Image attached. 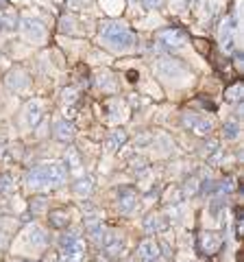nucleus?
Returning <instances> with one entry per match:
<instances>
[{
    "label": "nucleus",
    "mask_w": 244,
    "mask_h": 262,
    "mask_svg": "<svg viewBox=\"0 0 244 262\" xmlns=\"http://www.w3.org/2000/svg\"><path fill=\"white\" fill-rule=\"evenodd\" d=\"M127 142V134L125 131H113V134L109 136V142H107V146H109V151H116V149H120L122 144Z\"/></svg>",
    "instance_id": "nucleus-16"
},
{
    "label": "nucleus",
    "mask_w": 244,
    "mask_h": 262,
    "mask_svg": "<svg viewBox=\"0 0 244 262\" xmlns=\"http://www.w3.org/2000/svg\"><path fill=\"white\" fill-rule=\"evenodd\" d=\"M153 72L164 79V81H179V79H185V70L183 66L179 61H173V59H157L153 63Z\"/></svg>",
    "instance_id": "nucleus-2"
},
{
    "label": "nucleus",
    "mask_w": 244,
    "mask_h": 262,
    "mask_svg": "<svg viewBox=\"0 0 244 262\" xmlns=\"http://www.w3.org/2000/svg\"><path fill=\"white\" fill-rule=\"evenodd\" d=\"M27 184L29 188H44L48 186V175H46V166H37L33 170H29V175H27Z\"/></svg>",
    "instance_id": "nucleus-9"
},
{
    "label": "nucleus",
    "mask_w": 244,
    "mask_h": 262,
    "mask_svg": "<svg viewBox=\"0 0 244 262\" xmlns=\"http://www.w3.org/2000/svg\"><path fill=\"white\" fill-rule=\"evenodd\" d=\"M238 134H240V125L238 122H227L225 125V138H229V140H233V138H238Z\"/></svg>",
    "instance_id": "nucleus-20"
},
{
    "label": "nucleus",
    "mask_w": 244,
    "mask_h": 262,
    "mask_svg": "<svg viewBox=\"0 0 244 262\" xmlns=\"http://www.w3.org/2000/svg\"><path fill=\"white\" fill-rule=\"evenodd\" d=\"M203 149H205V151H203L205 155H211V153H214V151L218 149V142H216V140H209V144H205Z\"/></svg>",
    "instance_id": "nucleus-29"
},
{
    "label": "nucleus",
    "mask_w": 244,
    "mask_h": 262,
    "mask_svg": "<svg viewBox=\"0 0 244 262\" xmlns=\"http://www.w3.org/2000/svg\"><path fill=\"white\" fill-rule=\"evenodd\" d=\"M75 94H77L75 90H66V92H63V101H66V103L70 101V103H72V101H75V98H77Z\"/></svg>",
    "instance_id": "nucleus-30"
},
{
    "label": "nucleus",
    "mask_w": 244,
    "mask_h": 262,
    "mask_svg": "<svg viewBox=\"0 0 244 262\" xmlns=\"http://www.w3.org/2000/svg\"><path fill=\"white\" fill-rule=\"evenodd\" d=\"M144 227H146V232H164L168 227V219L161 214H153L144 221Z\"/></svg>",
    "instance_id": "nucleus-13"
},
{
    "label": "nucleus",
    "mask_w": 244,
    "mask_h": 262,
    "mask_svg": "<svg viewBox=\"0 0 244 262\" xmlns=\"http://www.w3.org/2000/svg\"><path fill=\"white\" fill-rule=\"evenodd\" d=\"M199 182H197V179H188V182H185V186H183V192L185 194H194V192H197V186Z\"/></svg>",
    "instance_id": "nucleus-25"
},
{
    "label": "nucleus",
    "mask_w": 244,
    "mask_h": 262,
    "mask_svg": "<svg viewBox=\"0 0 244 262\" xmlns=\"http://www.w3.org/2000/svg\"><path fill=\"white\" fill-rule=\"evenodd\" d=\"M63 258H66V262H83L85 260V247H83V243L77 238V241H72L70 245H66Z\"/></svg>",
    "instance_id": "nucleus-8"
},
{
    "label": "nucleus",
    "mask_w": 244,
    "mask_h": 262,
    "mask_svg": "<svg viewBox=\"0 0 244 262\" xmlns=\"http://www.w3.org/2000/svg\"><path fill=\"white\" fill-rule=\"evenodd\" d=\"M0 31H3V20H0Z\"/></svg>",
    "instance_id": "nucleus-32"
},
{
    "label": "nucleus",
    "mask_w": 244,
    "mask_h": 262,
    "mask_svg": "<svg viewBox=\"0 0 244 262\" xmlns=\"http://www.w3.org/2000/svg\"><path fill=\"white\" fill-rule=\"evenodd\" d=\"M27 85H29V75L22 68H15V70H11L9 75H7V88L9 90L20 92V90H24Z\"/></svg>",
    "instance_id": "nucleus-7"
},
{
    "label": "nucleus",
    "mask_w": 244,
    "mask_h": 262,
    "mask_svg": "<svg viewBox=\"0 0 244 262\" xmlns=\"http://www.w3.org/2000/svg\"><path fill=\"white\" fill-rule=\"evenodd\" d=\"M29 236H31V243H33V245H44V243H46L44 232H42L39 227H33V229H31Z\"/></svg>",
    "instance_id": "nucleus-21"
},
{
    "label": "nucleus",
    "mask_w": 244,
    "mask_h": 262,
    "mask_svg": "<svg viewBox=\"0 0 244 262\" xmlns=\"http://www.w3.org/2000/svg\"><path fill=\"white\" fill-rule=\"evenodd\" d=\"M22 33L31 39V42H44V37H46V29L42 27V22L35 20V18L22 20Z\"/></svg>",
    "instance_id": "nucleus-5"
},
{
    "label": "nucleus",
    "mask_w": 244,
    "mask_h": 262,
    "mask_svg": "<svg viewBox=\"0 0 244 262\" xmlns=\"http://www.w3.org/2000/svg\"><path fill=\"white\" fill-rule=\"evenodd\" d=\"M101 39L113 51H129L135 44L133 31L122 22H107L101 29Z\"/></svg>",
    "instance_id": "nucleus-1"
},
{
    "label": "nucleus",
    "mask_w": 244,
    "mask_h": 262,
    "mask_svg": "<svg viewBox=\"0 0 244 262\" xmlns=\"http://www.w3.org/2000/svg\"><path fill=\"white\" fill-rule=\"evenodd\" d=\"M31 210H33V212L46 210V199H44V196H39V199H33V203H31Z\"/></svg>",
    "instance_id": "nucleus-24"
},
{
    "label": "nucleus",
    "mask_w": 244,
    "mask_h": 262,
    "mask_svg": "<svg viewBox=\"0 0 244 262\" xmlns=\"http://www.w3.org/2000/svg\"><path fill=\"white\" fill-rule=\"evenodd\" d=\"M13 190H15V184H13L11 175H0V192H3V194H11Z\"/></svg>",
    "instance_id": "nucleus-18"
},
{
    "label": "nucleus",
    "mask_w": 244,
    "mask_h": 262,
    "mask_svg": "<svg viewBox=\"0 0 244 262\" xmlns=\"http://www.w3.org/2000/svg\"><path fill=\"white\" fill-rule=\"evenodd\" d=\"M218 190H221V192H231V190H233V182H231V179H227V182H221Z\"/></svg>",
    "instance_id": "nucleus-27"
},
{
    "label": "nucleus",
    "mask_w": 244,
    "mask_h": 262,
    "mask_svg": "<svg viewBox=\"0 0 244 262\" xmlns=\"http://www.w3.org/2000/svg\"><path fill=\"white\" fill-rule=\"evenodd\" d=\"M142 3H144V7H146V9H159L164 0H142Z\"/></svg>",
    "instance_id": "nucleus-26"
},
{
    "label": "nucleus",
    "mask_w": 244,
    "mask_h": 262,
    "mask_svg": "<svg viewBox=\"0 0 244 262\" xmlns=\"http://www.w3.org/2000/svg\"><path fill=\"white\" fill-rule=\"evenodd\" d=\"M0 153H3V149H0Z\"/></svg>",
    "instance_id": "nucleus-33"
},
{
    "label": "nucleus",
    "mask_w": 244,
    "mask_h": 262,
    "mask_svg": "<svg viewBox=\"0 0 244 262\" xmlns=\"http://www.w3.org/2000/svg\"><path fill=\"white\" fill-rule=\"evenodd\" d=\"M46 175H48V186H61V184H66L68 170L66 166L55 162V164H46Z\"/></svg>",
    "instance_id": "nucleus-6"
},
{
    "label": "nucleus",
    "mask_w": 244,
    "mask_h": 262,
    "mask_svg": "<svg viewBox=\"0 0 244 262\" xmlns=\"http://www.w3.org/2000/svg\"><path fill=\"white\" fill-rule=\"evenodd\" d=\"M75 192L89 194V192H92V182H89V179H79V182L75 184Z\"/></svg>",
    "instance_id": "nucleus-19"
},
{
    "label": "nucleus",
    "mask_w": 244,
    "mask_h": 262,
    "mask_svg": "<svg viewBox=\"0 0 244 262\" xmlns=\"http://www.w3.org/2000/svg\"><path fill=\"white\" fill-rule=\"evenodd\" d=\"M201 241H203V247L207 249V253H214L218 247H221V238H218L216 234H203Z\"/></svg>",
    "instance_id": "nucleus-15"
},
{
    "label": "nucleus",
    "mask_w": 244,
    "mask_h": 262,
    "mask_svg": "<svg viewBox=\"0 0 244 262\" xmlns=\"http://www.w3.org/2000/svg\"><path fill=\"white\" fill-rule=\"evenodd\" d=\"M39 118H42V103L33 101L27 105V122L29 125H37Z\"/></svg>",
    "instance_id": "nucleus-14"
},
{
    "label": "nucleus",
    "mask_w": 244,
    "mask_h": 262,
    "mask_svg": "<svg viewBox=\"0 0 244 262\" xmlns=\"http://www.w3.org/2000/svg\"><path fill=\"white\" fill-rule=\"evenodd\" d=\"M157 253H159V249H157V245L153 241H144L140 247H137V256H140V260H144V262L157 260Z\"/></svg>",
    "instance_id": "nucleus-11"
},
{
    "label": "nucleus",
    "mask_w": 244,
    "mask_h": 262,
    "mask_svg": "<svg viewBox=\"0 0 244 262\" xmlns=\"http://www.w3.org/2000/svg\"><path fill=\"white\" fill-rule=\"evenodd\" d=\"M72 136H75V125H72V122H68V120H57L55 122V138L57 140L66 142Z\"/></svg>",
    "instance_id": "nucleus-10"
},
{
    "label": "nucleus",
    "mask_w": 244,
    "mask_h": 262,
    "mask_svg": "<svg viewBox=\"0 0 244 262\" xmlns=\"http://www.w3.org/2000/svg\"><path fill=\"white\" fill-rule=\"evenodd\" d=\"M109 79H111L109 75H99V81H96V83H99L101 90H113V88H116V83L109 81Z\"/></svg>",
    "instance_id": "nucleus-22"
},
{
    "label": "nucleus",
    "mask_w": 244,
    "mask_h": 262,
    "mask_svg": "<svg viewBox=\"0 0 244 262\" xmlns=\"http://www.w3.org/2000/svg\"><path fill=\"white\" fill-rule=\"evenodd\" d=\"M68 221H70V219L66 216V212H61V210L51 212V225H53V227H66Z\"/></svg>",
    "instance_id": "nucleus-17"
},
{
    "label": "nucleus",
    "mask_w": 244,
    "mask_h": 262,
    "mask_svg": "<svg viewBox=\"0 0 244 262\" xmlns=\"http://www.w3.org/2000/svg\"><path fill=\"white\" fill-rule=\"evenodd\" d=\"M159 44L170 48V51H179L188 44V35L179 29H166V31H159Z\"/></svg>",
    "instance_id": "nucleus-3"
},
{
    "label": "nucleus",
    "mask_w": 244,
    "mask_h": 262,
    "mask_svg": "<svg viewBox=\"0 0 244 262\" xmlns=\"http://www.w3.org/2000/svg\"><path fill=\"white\" fill-rule=\"evenodd\" d=\"M7 5V0H0V7H5Z\"/></svg>",
    "instance_id": "nucleus-31"
},
{
    "label": "nucleus",
    "mask_w": 244,
    "mask_h": 262,
    "mask_svg": "<svg viewBox=\"0 0 244 262\" xmlns=\"http://www.w3.org/2000/svg\"><path fill=\"white\" fill-rule=\"evenodd\" d=\"M240 94H242V85H235V88L229 90V98H231V101H238Z\"/></svg>",
    "instance_id": "nucleus-28"
},
{
    "label": "nucleus",
    "mask_w": 244,
    "mask_h": 262,
    "mask_svg": "<svg viewBox=\"0 0 244 262\" xmlns=\"http://www.w3.org/2000/svg\"><path fill=\"white\" fill-rule=\"evenodd\" d=\"M183 125L199 136H207L211 131V120H207V116H201V114H194V112L183 114Z\"/></svg>",
    "instance_id": "nucleus-4"
},
{
    "label": "nucleus",
    "mask_w": 244,
    "mask_h": 262,
    "mask_svg": "<svg viewBox=\"0 0 244 262\" xmlns=\"http://www.w3.org/2000/svg\"><path fill=\"white\" fill-rule=\"evenodd\" d=\"M135 192L129 190V188H125V190H120V201H118V208L122 214H129L133 208H135Z\"/></svg>",
    "instance_id": "nucleus-12"
},
{
    "label": "nucleus",
    "mask_w": 244,
    "mask_h": 262,
    "mask_svg": "<svg viewBox=\"0 0 244 262\" xmlns=\"http://www.w3.org/2000/svg\"><path fill=\"white\" fill-rule=\"evenodd\" d=\"M120 251H122V245H120V241H116L113 245H107V256H111V258H118V256H120Z\"/></svg>",
    "instance_id": "nucleus-23"
}]
</instances>
